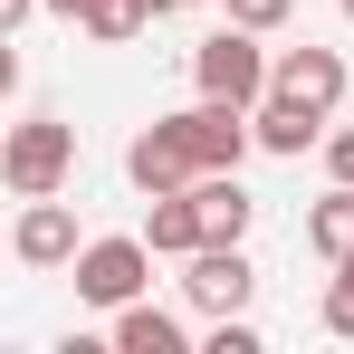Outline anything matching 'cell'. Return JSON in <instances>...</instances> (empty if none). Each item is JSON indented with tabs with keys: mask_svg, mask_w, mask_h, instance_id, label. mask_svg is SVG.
<instances>
[{
	"mask_svg": "<svg viewBox=\"0 0 354 354\" xmlns=\"http://www.w3.org/2000/svg\"><path fill=\"white\" fill-rule=\"evenodd\" d=\"M192 86H201V96H230V106H259V96L278 86V58L259 48V29L230 19V29H211V39L192 48Z\"/></svg>",
	"mask_w": 354,
	"mask_h": 354,
	"instance_id": "obj_1",
	"label": "cell"
},
{
	"mask_svg": "<svg viewBox=\"0 0 354 354\" xmlns=\"http://www.w3.org/2000/svg\"><path fill=\"white\" fill-rule=\"evenodd\" d=\"M67 173H77V124H58V115H19V124H10V144H0V182H10L19 201L67 192Z\"/></svg>",
	"mask_w": 354,
	"mask_h": 354,
	"instance_id": "obj_2",
	"label": "cell"
},
{
	"mask_svg": "<svg viewBox=\"0 0 354 354\" xmlns=\"http://www.w3.org/2000/svg\"><path fill=\"white\" fill-rule=\"evenodd\" d=\"M153 288V239H86L77 249V297L86 306H134V297Z\"/></svg>",
	"mask_w": 354,
	"mask_h": 354,
	"instance_id": "obj_3",
	"label": "cell"
},
{
	"mask_svg": "<svg viewBox=\"0 0 354 354\" xmlns=\"http://www.w3.org/2000/svg\"><path fill=\"white\" fill-rule=\"evenodd\" d=\"M182 134V153L201 163V173H239V153L259 144V124H249V106H230V96H201V106H182V115H163Z\"/></svg>",
	"mask_w": 354,
	"mask_h": 354,
	"instance_id": "obj_4",
	"label": "cell"
},
{
	"mask_svg": "<svg viewBox=\"0 0 354 354\" xmlns=\"http://www.w3.org/2000/svg\"><path fill=\"white\" fill-rule=\"evenodd\" d=\"M259 288V268L239 259V239H211V249H192V268H182V297L201 306V316H239Z\"/></svg>",
	"mask_w": 354,
	"mask_h": 354,
	"instance_id": "obj_5",
	"label": "cell"
},
{
	"mask_svg": "<svg viewBox=\"0 0 354 354\" xmlns=\"http://www.w3.org/2000/svg\"><path fill=\"white\" fill-rule=\"evenodd\" d=\"M10 249H19V268H77V211H67L58 192L19 201V230H10Z\"/></svg>",
	"mask_w": 354,
	"mask_h": 354,
	"instance_id": "obj_6",
	"label": "cell"
},
{
	"mask_svg": "<svg viewBox=\"0 0 354 354\" xmlns=\"http://www.w3.org/2000/svg\"><path fill=\"white\" fill-rule=\"evenodd\" d=\"M124 173H134V192L153 201V192H192V182H201V163L182 153L173 124H144V134H134V153H124Z\"/></svg>",
	"mask_w": 354,
	"mask_h": 354,
	"instance_id": "obj_7",
	"label": "cell"
},
{
	"mask_svg": "<svg viewBox=\"0 0 354 354\" xmlns=\"http://www.w3.org/2000/svg\"><path fill=\"white\" fill-rule=\"evenodd\" d=\"M345 58H335V48H288V58H278V96H297V106H316V115H335V106H345Z\"/></svg>",
	"mask_w": 354,
	"mask_h": 354,
	"instance_id": "obj_8",
	"label": "cell"
},
{
	"mask_svg": "<svg viewBox=\"0 0 354 354\" xmlns=\"http://www.w3.org/2000/svg\"><path fill=\"white\" fill-rule=\"evenodd\" d=\"M249 124H259V144H268V153H306V144H326V115H316V106H297V96H278V86L249 106Z\"/></svg>",
	"mask_w": 354,
	"mask_h": 354,
	"instance_id": "obj_9",
	"label": "cell"
},
{
	"mask_svg": "<svg viewBox=\"0 0 354 354\" xmlns=\"http://www.w3.org/2000/svg\"><path fill=\"white\" fill-rule=\"evenodd\" d=\"M144 239H153V259H192V249H211V230H201V201H192V192H153Z\"/></svg>",
	"mask_w": 354,
	"mask_h": 354,
	"instance_id": "obj_10",
	"label": "cell"
},
{
	"mask_svg": "<svg viewBox=\"0 0 354 354\" xmlns=\"http://www.w3.org/2000/svg\"><path fill=\"white\" fill-rule=\"evenodd\" d=\"M115 354H192V335H182L173 306L134 297V306H115Z\"/></svg>",
	"mask_w": 354,
	"mask_h": 354,
	"instance_id": "obj_11",
	"label": "cell"
},
{
	"mask_svg": "<svg viewBox=\"0 0 354 354\" xmlns=\"http://www.w3.org/2000/svg\"><path fill=\"white\" fill-rule=\"evenodd\" d=\"M48 10H58V19H77V29H86L96 48H124V39H134V29L153 19L144 0H48Z\"/></svg>",
	"mask_w": 354,
	"mask_h": 354,
	"instance_id": "obj_12",
	"label": "cell"
},
{
	"mask_svg": "<svg viewBox=\"0 0 354 354\" xmlns=\"http://www.w3.org/2000/svg\"><path fill=\"white\" fill-rule=\"evenodd\" d=\"M306 249L335 268V259H354V182H335L316 211H306Z\"/></svg>",
	"mask_w": 354,
	"mask_h": 354,
	"instance_id": "obj_13",
	"label": "cell"
},
{
	"mask_svg": "<svg viewBox=\"0 0 354 354\" xmlns=\"http://www.w3.org/2000/svg\"><path fill=\"white\" fill-rule=\"evenodd\" d=\"M192 201H201V230H211V239H239V230H249V211H259V201L239 192V173H201V182H192Z\"/></svg>",
	"mask_w": 354,
	"mask_h": 354,
	"instance_id": "obj_14",
	"label": "cell"
},
{
	"mask_svg": "<svg viewBox=\"0 0 354 354\" xmlns=\"http://www.w3.org/2000/svg\"><path fill=\"white\" fill-rule=\"evenodd\" d=\"M326 335L354 345V259H335V278H326Z\"/></svg>",
	"mask_w": 354,
	"mask_h": 354,
	"instance_id": "obj_15",
	"label": "cell"
},
{
	"mask_svg": "<svg viewBox=\"0 0 354 354\" xmlns=\"http://www.w3.org/2000/svg\"><path fill=\"white\" fill-rule=\"evenodd\" d=\"M201 354H259V326L249 316H211V345Z\"/></svg>",
	"mask_w": 354,
	"mask_h": 354,
	"instance_id": "obj_16",
	"label": "cell"
},
{
	"mask_svg": "<svg viewBox=\"0 0 354 354\" xmlns=\"http://www.w3.org/2000/svg\"><path fill=\"white\" fill-rule=\"evenodd\" d=\"M288 10H297V0H230V19H239V29H259V39L288 29Z\"/></svg>",
	"mask_w": 354,
	"mask_h": 354,
	"instance_id": "obj_17",
	"label": "cell"
},
{
	"mask_svg": "<svg viewBox=\"0 0 354 354\" xmlns=\"http://www.w3.org/2000/svg\"><path fill=\"white\" fill-rule=\"evenodd\" d=\"M326 173H335V182H354V124H345V134H326Z\"/></svg>",
	"mask_w": 354,
	"mask_h": 354,
	"instance_id": "obj_18",
	"label": "cell"
},
{
	"mask_svg": "<svg viewBox=\"0 0 354 354\" xmlns=\"http://www.w3.org/2000/svg\"><path fill=\"white\" fill-rule=\"evenodd\" d=\"M144 10H153V19H163V10H192V0H144Z\"/></svg>",
	"mask_w": 354,
	"mask_h": 354,
	"instance_id": "obj_19",
	"label": "cell"
},
{
	"mask_svg": "<svg viewBox=\"0 0 354 354\" xmlns=\"http://www.w3.org/2000/svg\"><path fill=\"white\" fill-rule=\"evenodd\" d=\"M345 19H354V0H345Z\"/></svg>",
	"mask_w": 354,
	"mask_h": 354,
	"instance_id": "obj_20",
	"label": "cell"
}]
</instances>
